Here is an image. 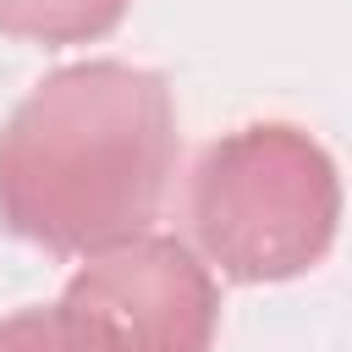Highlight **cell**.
<instances>
[{"label":"cell","instance_id":"5b68a950","mask_svg":"<svg viewBox=\"0 0 352 352\" xmlns=\"http://www.w3.org/2000/svg\"><path fill=\"white\" fill-rule=\"evenodd\" d=\"M0 352H82L60 319V308H16L0 319Z\"/></svg>","mask_w":352,"mask_h":352},{"label":"cell","instance_id":"7a4b0ae2","mask_svg":"<svg viewBox=\"0 0 352 352\" xmlns=\"http://www.w3.org/2000/svg\"><path fill=\"white\" fill-rule=\"evenodd\" d=\"M198 258L226 280L270 286L314 270L341 226L336 160L286 121H253L204 148L187 182Z\"/></svg>","mask_w":352,"mask_h":352},{"label":"cell","instance_id":"3957f363","mask_svg":"<svg viewBox=\"0 0 352 352\" xmlns=\"http://www.w3.org/2000/svg\"><path fill=\"white\" fill-rule=\"evenodd\" d=\"M55 308L82 352H209L220 330L209 264L160 231L88 253Z\"/></svg>","mask_w":352,"mask_h":352},{"label":"cell","instance_id":"277c9868","mask_svg":"<svg viewBox=\"0 0 352 352\" xmlns=\"http://www.w3.org/2000/svg\"><path fill=\"white\" fill-rule=\"evenodd\" d=\"M126 11L132 0H0V33L28 44H88Z\"/></svg>","mask_w":352,"mask_h":352},{"label":"cell","instance_id":"6da1fadb","mask_svg":"<svg viewBox=\"0 0 352 352\" xmlns=\"http://www.w3.org/2000/svg\"><path fill=\"white\" fill-rule=\"evenodd\" d=\"M176 99L132 60L38 77L0 126V220L11 236L88 258L154 226L176 176Z\"/></svg>","mask_w":352,"mask_h":352}]
</instances>
